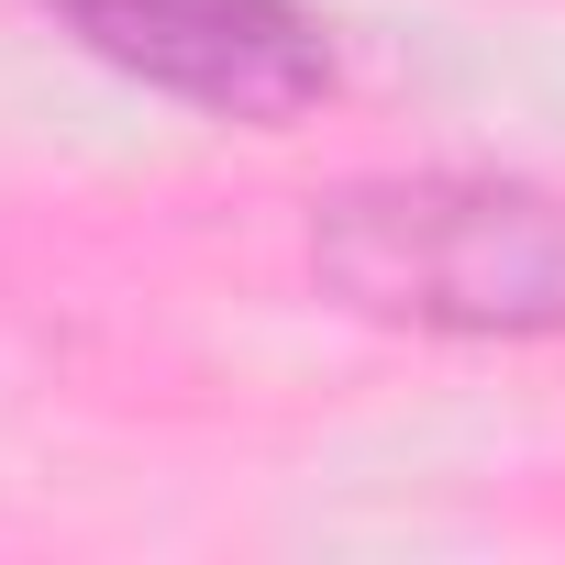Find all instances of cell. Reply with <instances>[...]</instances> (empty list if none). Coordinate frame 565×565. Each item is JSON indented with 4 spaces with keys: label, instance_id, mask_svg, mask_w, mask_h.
Listing matches in <instances>:
<instances>
[{
    "label": "cell",
    "instance_id": "obj_1",
    "mask_svg": "<svg viewBox=\"0 0 565 565\" xmlns=\"http://www.w3.org/2000/svg\"><path fill=\"white\" fill-rule=\"evenodd\" d=\"M322 300L422 344H554L565 333V189L488 167H388L311 200Z\"/></svg>",
    "mask_w": 565,
    "mask_h": 565
},
{
    "label": "cell",
    "instance_id": "obj_2",
    "mask_svg": "<svg viewBox=\"0 0 565 565\" xmlns=\"http://www.w3.org/2000/svg\"><path fill=\"white\" fill-rule=\"evenodd\" d=\"M45 12L134 89L244 122V134H289L333 100V34L300 0H45Z\"/></svg>",
    "mask_w": 565,
    "mask_h": 565
}]
</instances>
